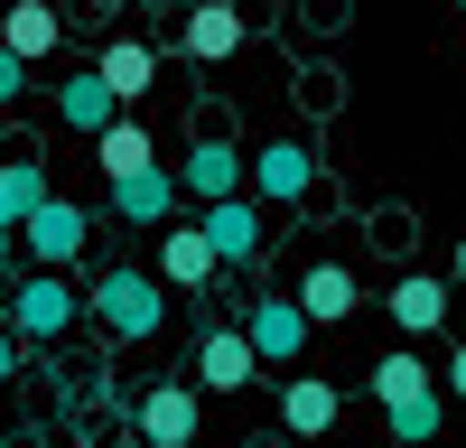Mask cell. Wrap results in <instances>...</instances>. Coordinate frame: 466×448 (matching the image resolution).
<instances>
[{
	"mask_svg": "<svg viewBox=\"0 0 466 448\" xmlns=\"http://www.w3.org/2000/svg\"><path fill=\"white\" fill-rule=\"evenodd\" d=\"M197 421H206L197 383H149L140 392V439L149 448H197Z\"/></svg>",
	"mask_w": 466,
	"mask_h": 448,
	"instance_id": "obj_6",
	"label": "cell"
},
{
	"mask_svg": "<svg viewBox=\"0 0 466 448\" xmlns=\"http://www.w3.org/2000/svg\"><path fill=\"white\" fill-rule=\"evenodd\" d=\"M177 197H197V206L243 197V149H233V140H197V149L177 159Z\"/></svg>",
	"mask_w": 466,
	"mask_h": 448,
	"instance_id": "obj_8",
	"label": "cell"
},
{
	"mask_svg": "<svg viewBox=\"0 0 466 448\" xmlns=\"http://www.w3.org/2000/svg\"><path fill=\"white\" fill-rule=\"evenodd\" d=\"M0 47H10L19 66H37V56H56V47H66V19L47 10V0H19V10L0 19Z\"/></svg>",
	"mask_w": 466,
	"mask_h": 448,
	"instance_id": "obj_14",
	"label": "cell"
},
{
	"mask_svg": "<svg viewBox=\"0 0 466 448\" xmlns=\"http://www.w3.org/2000/svg\"><path fill=\"white\" fill-rule=\"evenodd\" d=\"M448 392H457V402H466V346H457V355H448Z\"/></svg>",
	"mask_w": 466,
	"mask_h": 448,
	"instance_id": "obj_25",
	"label": "cell"
},
{
	"mask_svg": "<svg viewBox=\"0 0 466 448\" xmlns=\"http://www.w3.org/2000/svg\"><path fill=\"white\" fill-rule=\"evenodd\" d=\"M85 318L131 346V336H159V327H168V290L149 280V271H103V280L85 290Z\"/></svg>",
	"mask_w": 466,
	"mask_h": 448,
	"instance_id": "obj_1",
	"label": "cell"
},
{
	"mask_svg": "<svg viewBox=\"0 0 466 448\" xmlns=\"http://www.w3.org/2000/svg\"><path fill=\"white\" fill-rule=\"evenodd\" d=\"M177 37H187V56H197V66H224L233 47H243V10H224V0H215V10H197Z\"/></svg>",
	"mask_w": 466,
	"mask_h": 448,
	"instance_id": "obj_21",
	"label": "cell"
},
{
	"mask_svg": "<svg viewBox=\"0 0 466 448\" xmlns=\"http://www.w3.org/2000/svg\"><path fill=\"white\" fill-rule=\"evenodd\" d=\"M252 346H243V327H206V346H197V392H243L252 383Z\"/></svg>",
	"mask_w": 466,
	"mask_h": 448,
	"instance_id": "obj_12",
	"label": "cell"
},
{
	"mask_svg": "<svg viewBox=\"0 0 466 448\" xmlns=\"http://www.w3.org/2000/svg\"><path fill=\"white\" fill-rule=\"evenodd\" d=\"M19 243H28V261L37 271H66L75 252H85V206H66V197H47L28 224H19Z\"/></svg>",
	"mask_w": 466,
	"mask_h": 448,
	"instance_id": "obj_9",
	"label": "cell"
},
{
	"mask_svg": "<svg viewBox=\"0 0 466 448\" xmlns=\"http://www.w3.org/2000/svg\"><path fill=\"white\" fill-rule=\"evenodd\" d=\"M215 271L224 261H215V243L197 234V224H168L159 234V271H149L159 290H215Z\"/></svg>",
	"mask_w": 466,
	"mask_h": 448,
	"instance_id": "obj_10",
	"label": "cell"
},
{
	"mask_svg": "<svg viewBox=\"0 0 466 448\" xmlns=\"http://www.w3.org/2000/svg\"><path fill=\"white\" fill-rule=\"evenodd\" d=\"M10 373H19V336L0 327V383H10Z\"/></svg>",
	"mask_w": 466,
	"mask_h": 448,
	"instance_id": "obj_24",
	"label": "cell"
},
{
	"mask_svg": "<svg viewBox=\"0 0 466 448\" xmlns=\"http://www.w3.org/2000/svg\"><path fill=\"white\" fill-rule=\"evenodd\" d=\"M19 94H28V66H19V56H10V47H0V112H10V103H19Z\"/></svg>",
	"mask_w": 466,
	"mask_h": 448,
	"instance_id": "obj_23",
	"label": "cell"
},
{
	"mask_svg": "<svg viewBox=\"0 0 466 448\" xmlns=\"http://www.w3.org/2000/svg\"><path fill=\"white\" fill-rule=\"evenodd\" d=\"M308 336H318V327L299 318V299H289V290H280V299H252V309H243V346H252V364H289V373H299Z\"/></svg>",
	"mask_w": 466,
	"mask_h": 448,
	"instance_id": "obj_3",
	"label": "cell"
},
{
	"mask_svg": "<svg viewBox=\"0 0 466 448\" xmlns=\"http://www.w3.org/2000/svg\"><path fill=\"white\" fill-rule=\"evenodd\" d=\"M56 112H66V131H85V140H103L112 122H122V103L103 94V75L85 66V75H66V94H56Z\"/></svg>",
	"mask_w": 466,
	"mask_h": 448,
	"instance_id": "obj_16",
	"label": "cell"
},
{
	"mask_svg": "<svg viewBox=\"0 0 466 448\" xmlns=\"http://www.w3.org/2000/svg\"><path fill=\"white\" fill-rule=\"evenodd\" d=\"M382 421H392V448H430L439 421H448V402L430 392V402H410V411H382Z\"/></svg>",
	"mask_w": 466,
	"mask_h": 448,
	"instance_id": "obj_22",
	"label": "cell"
},
{
	"mask_svg": "<svg viewBox=\"0 0 466 448\" xmlns=\"http://www.w3.org/2000/svg\"><path fill=\"white\" fill-rule=\"evenodd\" d=\"M430 392H439V373H430V364H420L410 346L373 364V402H382V411H410V402H430Z\"/></svg>",
	"mask_w": 466,
	"mask_h": 448,
	"instance_id": "obj_18",
	"label": "cell"
},
{
	"mask_svg": "<svg viewBox=\"0 0 466 448\" xmlns=\"http://www.w3.org/2000/svg\"><path fill=\"white\" fill-rule=\"evenodd\" d=\"M75 318H85V299L66 290V271H37V280L10 299V309H0V327H10L19 346H47V336H66Z\"/></svg>",
	"mask_w": 466,
	"mask_h": 448,
	"instance_id": "obj_2",
	"label": "cell"
},
{
	"mask_svg": "<svg viewBox=\"0 0 466 448\" xmlns=\"http://www.w3.org/2000/svg\"><path fill=\"white\" fill-rule=\"evenodd\" d=\"M448 309H457V299H448V280H439V271H410V280H392V327H401V336H430Z\"/></svg>",
	"mask_w": 466,
	"mask_h": 448,
	"instance_id": "obj_15",
	"label": "cell"
},
{
	"mask_svg": "<svg viewBox=\"0 0 466 448\" xmlns=\"http://www.w3.org/2000/svg\"><path fill=\"white\" fill-rule=\"evenodd\" d=\"M197 234L215 243V261L233 271V261H252V252L270 243V215H261L252 197H224V206H206V215H197Z\"/></svg>",
	"mask_w": 466,
	"mask_h": 448,
	"instance_id": "obj_7",
	"label": "cell"
},
{
	"mask_svg": "<svg viewBox=\"0 0 466 448\" xmlns=\"http://www.w3.org/2000/svg\"><path fill=\"white\" fill-rule=\"evenodd\" d=\"M289 299H299V318H308V327H345V318L364 309V280L345 271V261H308Z\"/></svg>",
	"mask_w": 466,
	"mask_h": 448,
	"instance_id": "obj_5",
	"label": "cell"
},
{
	"mask_svg": "<svg viewBox=\"0 0 466 448\" xmlns=\"http://www.w3.org/2000/svg\"><path fill=\"white\" fill-rule=\"evenodd\" d=\"M94 75H103L112 103H140L149 85H159V56H149V37H112V47L94 56Z\"/></svg>",
	"mask_w": 466,
	"mask_h": 448,
	"instance_id": "obj_13",
	"label": "cell"
},
{
	"mask_svg": "<svg viewBox=\"0 0 466 448\" xmlns=\"http://www.w3.org/2000/svg\"><path fill=\"white\" fill-rule=\"evenodd\" d=\"M112 215L122 224H168L177 215V168H140L131 187H112Z\"/></svg>",
	"mask_w": 466,
	"mask_h": 448,
	"instance_id": "obj_17",
	"label": "cell"
},
{
	"mask_svg": "<svg viewBox=\"0 0 466 448\" xmlns=\"http://www.w3.org/2000/svg\"><path fill=\"white\" fill-rule=\"evenodd\" d=\"M10 252H19V234H0V271H10Z\"/></svg>",
	"mask_w": 466,
	"mask_h": 448,
	"instance_id": "obj_27",
	"label": "cell"
},
{
	"mask_svg": "<svg viewBox=\"0 0 466 448\" xmlns=\"http://www.w3.org/2000/svg\"><path fill=\"white\" fill-rule=\"evenodd\" d=\"M448 280H457V290H466V234H457V252H448Z\"/></svg>",
	"mask_w": 466,
	"mask_h": 448,
	"instance_id": "obj_26",
	"label": "cell"
},
{
	"mask_svg": "<svg viewBox=\"0 0 466 448\" xmlns=\"http://www.w3.org/2000/svg\"><path fill=\"white\" fill-rule=\"evenodd\" d=\"M37 206H47V168L37 159H0V234H19Z\"/></svg>",
	"mask_w": 466,
	"mask_h": 448,
	"instance_id": "obj_20",
	"label": "cell"
},
{
	"mask_svg": "<svg viewBox=\"0 0 466 448\" xmlns=\"http://www.w3.org/2000/svg\"><path fill=\"white\" fill-rule=\"evenodd\" d=\"M149 149H159V140H149V131L131 122V112H122V122H112V131L94 140V159H103V178H112V187H131L140 168H159V159H149Z\"/></svg>",
	"mask_w": 466,
	"mask_h": 448,
	"instance_id": "obj_19",
	"label": "cell"
},
{
	"mask_svg": "<svg viewBox=\"0 0 466 448\" xmlns=\"http://www.w3.org/2000/svg\"><path fill=\"white\" fill-rule=\"evenodd\" d=\"M308 178H318V149H299V140H261L252 159H243L252 206H299V197H308Z\"/></svg>",
	"mask_w": 466,
	"mask_h": 448,
	"instance_id": "obj_4",
	"label": "cell"
},
{
	"mask_svg": "<svg viewBox=\"0 0 466 448\" xmlns=\"http://www.w3.org/2000/svg\"><path fill=\"white\" fill-rule=\"evenodd\" d=\"M336 411H345V392L327 383V373H280V421H289V439H327Z\"/></svg>",
	"mask_w": 466,
	"mask_h": 448,
	"instance_id": "obj_11",
	"label": "cell"
}]
</instances>
